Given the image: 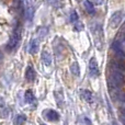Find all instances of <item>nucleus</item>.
<instances>
[{
	"label": "nucleus",
	"instance_id": "9b49d317",
	"mask_svg": "<svg viewBox=\"0 0 125 125\" xmlns=\"http://www.w3.org/2000/svg\"><path fill=\"white\" fill-rule=\"evenodd\" d=\"M42 61L46 65V66H51L52 65V62H53V58H52V55H51L50 52H47L46 50H44L42 52Z\"/></svg>",
	"mask_w": 125,
	"mask_h": 125
},
{
	"label": "nucleus",
	"instance_id": "6e6552de",
	"mask_svg": "<svg viewBox=\"0 0 125 125\" xmlns=\"http://www.w3.org/2000/svg\"><path fill=\"white\" fill-rule=\"evenodd\" d=\"M44 117H45L47 121H58L61 115L58 114V112H56L55 110H46L43 113Z\"/></svg>",
	"mask_w": 125,
	"mask_h": 125
},
{
	"label": "nucleus",
	"instance_id": "423d86ee",
	"mask_svg": "<svg viewBox=\"0 0 125 125\" xmlns=\"http://www.w3.org/2000/svg\"><path fill=\"white\" fill-rule=\"evenodd\" d=\"M89 71H90L91 77H93V78L99 76V67H98L97 59L94 57H92L90 59V62H89Z\"/></svg>",
	"mask_w": 125,
	"mask_h": 125
},
{
	"label": "nucleus",
	"instance_id": "f03ea898",
	"mask_svg": "<svg viewBox=\"0 0 125 125\" xmlns=\"http://www.w3.org/2000/svg\"><path fill=\"white\" fill-rule=\"evenodd\" d=\"M21 33H22V26L20 23H18L17 26L14 28V30H13L12 34H11L8 44H7V46H6L7 51H9V52L14 51L15 48L19 46L20 41H21Z\"/></svg>",
	"mask_w": 125,
	"mask_h": 125
},
{
	"label": "nucleus",
	"instance_id": "f8f14e48",
	"mask_svg": "<svg viewBox=\"0 0 125 125\" xmlns=\"http://www.w3.org/2000/svg\"><path fill=\"white\" fill-rule=\"evenodd\" d=\"M24 99H25L26 103H29V104H33L35 102V95L31 89L25 91V93H24Z\"/></svg>",
	"mask_w": 125,
	"mask_h": 125
},
{
	"label": "nucleus",
	"instance_id": "9d476101",
	"mask_svg": "<svg viewBox=\"0 0 125 125\" xmlns=\"http://www.w3.org/2000/svg\"><path fill=\"white\" fill-rule=\"evenodd\" d=\"M111 94H112V97L114 98L115 100L125 103V93L119 91V89H113V90L111 89Z\"/></svg>",
	"mask_w": 125,
	"mask_h": 125
},
{
	"label": "nucleus",
	"instance_id": "412c9836",
	"mask_svg": "<svg viewBox=\"0 0 125 125\" xmlns=\"http://www.w3.org/2000/svg\"><path fill=\"white\" fill-rule=\"evenodd\" d=\"M79 123H81V124H91V121L87 116H81L80 120H79Z\"/></svg>",
	"mask_w": 125,
	"mask_h": 125
},
{
	"label": "nucleus",
	"instance_id": "1a4fd4ad",
	"mask_svg": "<svg viewBox=\"0 0 125 125\" xmlns=\"http://www.w3.org/2000/svg\"><path fill=\"white\" fill-rule=\"evenodd\" d=\"M35 77H36V73H35L34 67H33L32 65H29L28 68H26V70H25V78H26V80H28V81H30V82H32V81H34Z\"/></svg>",
	"mask_w": 125,
	"mask_h": 125
},
{
	"label": "nucleus",
	"instance_id": "ddd939ff",
	"mask_svg": "<svg viewBox=\"0 0 125 125\" xmlns=\"http://www.w3.org/2000/svg\"><path fill=\"white\" fill-rule=\"evenodd\" d=\"M81 97L82 99L84 100L86 102H92L93 100V95H92V92H91L90 90H82L81 91Z\"/></svg>",
	"mask_w": 125,
	"mask_h": 125
},
{
	"label": "nucleus",
	"instance_id": "a211bd4d",
	"mask_svg": "<svg viewBox=\"0 0 125 125\" xmlns=\"http://www.w3.org/2000/svg\"><path fill=\"white\" fill-rule=\"evenodd\" d=\"M73 24H75V30L77 31V32H81V31L83 30V24H82L79 20H78L77 22H75Z\"/></svg>",
	"mask_w": 125,
	"mask_h": 125
},
{
	"label": "nucleus",
	"instance_id": "2eb2a0df",
	"mask_svg": "<svg viewBox=\"0 0 125 125\" xmlns=\"http://www.w3.org/2000/svg\"><path fill=\"white\" fill-rule=\"evenodd\" d=\"M70 71L73 73V76L76 77H79L80 76V68H79V64L77 62H73L70 66Z\"/></svg>",
	"mask_w": 125,
	"mask_h": 125
},
{
	"label": "nucleus",
	"instance_id": "7ed1b4c3",
	"mask_svg": "<svg viewBox=\"0 0 125 125\" xmlns=\"http://www.w3.org/2000/svg\"><path fill=\"white\" fill-rule=\"evenodd\" d=\"M24 15L29 23H31L34 15V6L32 0H24Z\"/></svg>",
	"mask_w": 125,
	"mask_h": 125
},
{
	"label": "nucleus",
	"instance_id": "0eeeda50",
	"mask_svg": "<svg viewBox=\"0 0 125 125\" xmlns=\"http://www.w3.org/2000/svg\"><path fill=\"white\" fill-rule=\"evenodd\" d=\"M40 50V41L37 39H32L29 43L28 46V52L31 55H35Z\"/></svg>",
	"mask_w": 125,
	"mask_h": 125
},
{
	"label": "nucleus",
	"instance_id": "dca6fc26",
	"mask_svg": "<svg viewBox=\"0 0 125 125\" xmlns=\"http://www.w3.org/2000/svg\"><path fill=\"white\" fill-rule=\"evenodd\" d=\"M25 122H26V115H24V114L17 115L15 119H14V123L15 124H23V123H25Z\"/></svg>",
	"mask_w": 125,
	"mask_h": 125
},
{
	"label": "nucleus",
	"instance_id": "4be33fe9",
	"mask_svg": "<svg viewBox=\"0 0 125 125\" xmlns=\"http://www.w3.org/2000/svg\"><path fill=\"white\" fill-rule=\"evenodd\" d=\"M94 3L98 4V6H100V4L103 3V0H94Z\"/></svg>",
	"mask_w": 125,
	"mask_h": 125
},
{
	"label": "nucleus",
	"instance_id": "f257e3e1",
	"mask_svg": "<svg viewBox=\"0 0 125 125\" xmlns=\"http://www.w3.org/2000/svg\"><path fill=\"white\" fill-rule=\"evenodd\" d=\"M108 82L110 88H113V89L122 88L125 83V77H124L123 71L116 68H111V71L108 77Z\"/></svg>",
	"mask_w": 125,
	"mask_h": 125
},
{
	"label": "nucleus",
	"instance_id": "6ab92c4d",
	"mask_svg": "<svg viewBox=\"0 0 125 125\" xmlns=\"http://www.w3.org/2000/svg\"><path fill=\"white\" fill-rule=\"evenodd\" d=\"M78 20H79V17H78V13L76 12V11H73L70 14V21L71 23H75V22H77Z\"/></svg>",
	"mask_w": 125,
	"mask_h": 125
},
{
	"label": "nucleus",
	"instance_id": "39448f33",
	"mask_svg": "<svg viewBox=\"0 0 125 125\" xmlns=\"http://www.w3.org/2000/svg\"><path fill=\"white\" fill-rule=\"evenodd\" d=\"M111 47H112L113 52L115 53V55H116L120 59L125 58V52L123 50V46H122L121 42H120L119 40H115V41L112 43V46H111Z\"/></svg>",
	"mask_w": 125,
	"mask_h": 125
},
{
	"label": "nucleus",
	"instance_id": "aec40b11",
	"mask_svg": "<svg viewBox=\"0 0 125 125\" xmlns=\"http://www.w3.org/2000/svg\"><path fill=\"white\" fill-rule=\"evenodd\" d=\"M47 2L54 8H58L61 7V0H47Z\"/></svg>",
	"mask_w": 125,
	"mask_h": 125
},
{
	"label": "nucleus",
	"instance_id": "f3484780",
	"mask_svg": "<svg viewBox=\"0 0 125 125\" xmlns=\"http://www.w3.org/2000/svg\"><path fill=\"white\" fill-rule=\"evenodd\" d=\"M119 119L123 124H125V108H122L119 110Z\"/></svg>",
	"mask_w": 125,
	"mask_h": 125
},
{
	"label": "nucleus",
	"instance_id": "4468645a",
	"mask_svg": "<svg viewBox=\"0 0 125 125\" xmlns=\"http://www.w3.org/2000/svg\"><path fill=\"white\" fill-rule=\"evenodd\" d=\"M84 4V9H86V11L89 13V14H94V6H93V3L90 1V0H84L83 2Z\"/></svg>",
	"mask_w": 125,
	"mask_h": 125
},
{
	"label": "nucleus",
	"instance_id": "20e7f679",
	"mask_svg": "<svg viewBox=\"0 0 125 125\" xmlns=\"http://www.w3.org/2000/svg\"><path fill=\"white\" fill-rule=\"evenodd\" d=\"M123 18H124V12L122 10L116 11V12H114L112 15H111L110 21H109V25H110L111 28H113V29L117 28V26L121 24Z\"/></svg>",
	"mask_w": 125,
	"mask_h": 125
}]
</instances>
